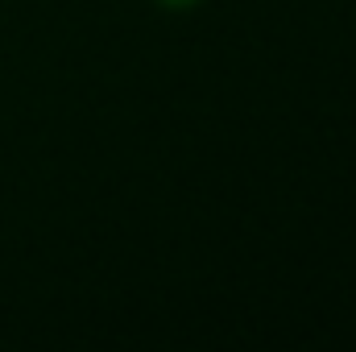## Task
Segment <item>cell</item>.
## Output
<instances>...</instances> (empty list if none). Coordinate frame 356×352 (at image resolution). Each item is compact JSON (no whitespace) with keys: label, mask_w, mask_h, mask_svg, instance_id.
Listing matches in <instances>:
<instances>
[{"label":"cell","mask_w":356,"mask_h":352,"mask_svg":"<svg viewBox=\"0 0 356 352\" xmlns=\"http://www.w3.org/2000/svg\"><path fill=\"white\" fill-rule=\"evenodd\" d=\"M162 4H170V8H186V4H195V0H162Z\"/></svg>","instance_id":"cell-1"}]
</instances>
